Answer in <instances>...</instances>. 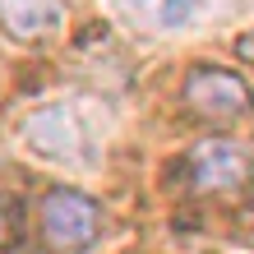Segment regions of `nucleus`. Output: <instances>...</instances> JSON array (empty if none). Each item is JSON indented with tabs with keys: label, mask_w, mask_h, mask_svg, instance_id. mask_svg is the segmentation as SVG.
<instances>
[{
	"label": "nucleus",
	"mask_w": 254,
	"mask_h": 254,
	"mask_svg": "<svg viewBox=\"0 0 254 254\" xmlns=\"http://www.w3.org/2000/svg\"><path fill=\"white\" fill-rule=\"evenodd\" d=\"M9 222H14V217H9V203L0 199V245H5V236H9Z\"/></svg>",
	"instance_id": "7"
},
{
	"label": "nucleus",
	"mask_w": 254,
	"mask_h": 254,
	"mask_svg": "<svg viewBox=\"0 0 254 254\" xmlns=\"http://www.w3.org/2000/svg\"><path fill=\"white\" fill-rule=\"evenodd\" d=\"M121 9L134 23H143L148 33H194V28L227 19L236 0H121Z\"/></svg>",
	"instance_id": "5"
},
{
	"label": "nucleus",
	"mask_w": 254,
	"mask_h": 254,
	"mask_svg": "<svg viewBox=\"0 0 254 254\" xmlns=\"http://www.w3.org/2000/svg\"><path fill=\"white\" fill-rule=\"evenodd\" d=\"M42 236L56 250H88L102 236V203L83 190L56 185L42 199Z\"/></svg>",
	"instance_id": "3"
},
{
	"label": "nucleus",
	"mask_w": 254,
	"mask_h": 254,
	"mask_svg": "<svg viewBox=\"0 0 254 254\" xmlns=\"http://www.w3.org/2000/svg\"><path fill=\"white\" fill-rule=\"evenodd\" d=\"M111 116L97 97H61L51 107H37L19 125V139L33 157L56 167H93L107 148Z\"/></svg>",
	"instance_id": "1"
},
{
	"label": "nucleus",
	"mask_w": 254,
	"mask_h": 254,
	"mask_svg": "<svg viewBox=\"0 0 254 254\" xmlns=\"http://www.w3.org/2000/svg\"><path fill=\"white\" fill-rule=\"evenodd\" d=\"M65 0H0V23L14 37H47L51 28H61Z\"/></svg>",
	"instance_id": "6"
},
{
	"label": "nucleus",
	"mask_w": 254,
	"mask_h": 254,
	"mask_svg": "<svg viewBox=\"0 0 254 254\" xmlns=\"http://www.w3.org/2000/svg\"><path fill=\"white\" fill-rule=\"evenodd\" d=\"M185 181L199 194H227L250 181V153L231 139H203L185 157Z\"/></svg>",
	"instance_id": "4"
},
{
	"label": "nucleus",
	"mask_w": 254,
	"mask_h": 254,
	"mask_svg": "<svg viewBox=\"0 0 254 254\" xmlns=\"http://www.w3.org/2000/svg\"><path fill=\"white\" fill-rule=\"evenodd\" d=\"M181 102L190 116H199V121H236V116H245L254 107V88L250 79H241L236 69H222V65H194L181 83Z\"/></svg>",
	"instance_id": "2"
}]
</instances>
